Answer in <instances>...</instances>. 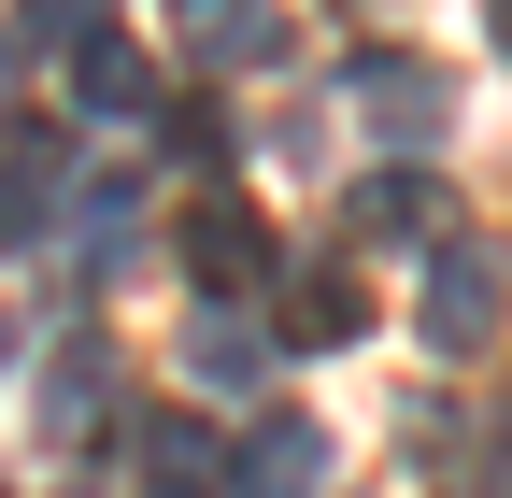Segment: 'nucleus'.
Instances as JSON below:
<instances>
[{
    "mask_svg": "<svg viewBox=\"0 0 512 498\" xmlns=\"http://www.w3.org/2000/svg\"><path fill=\"white\" fill-rule=\"evenodd\" d=\"M413 328H427V356H484V342H498V257H484V242H427Z\"/></svg>",
    "mask_w": 512,
    "mask_h": 498,
    "instance_id": "f257e3e1",
    "label": "nucleus"
},
{
    "mask_svg": "<svg viewBox=\"0 0 512 498\" xmlns=\"http://www.w3.org/2000/svg\"><path fill=\"white\" fill-rule=\"evenodd\" d=\"M72 100H86V114H114V129H157V114H171V86H157V57L128 43L114 15H86V29H72Z\"/></svg>",
    "mask_w": 512,
    "mask_h": 498,
    "instance_id": "f03ea898",
    "label": "nucleus"
},
{
    "mask_svg": "<svg viewBox=\"0 0 512 498\" xmlns=\"http://www.w3.org/2000/svg\"><path fill=\"white\" fill-rule=\"evenodd\" d=\"M57 200H72V143L57 129H0V257L57 242Z\"/></svg>",
    "mask_w": 512,
    "mask_h": 498,
    "instance_id": "7ed1b4c3",
    "label": "nucleus"
},
{
    "mask_svg": "<svg viewBox=\"0 0 512 498\" xmlns=\"http://www.w3.org/2000/svg\"><path fill=\"white\" fill-rule=\"evenodd\" d=\"M342 100H356L399 157H427V143H441V72H427V57H384V43H370L356 72H342Z\"/></svg>",
    "mask_w": 512,
    "mask_h": 498,
    "instance_id": "20e7f679",
    "label": "nucleus"
},
{
    "mask_svg": "<svg viewBox=\"0 0 512 498\" xmlns=\"http://www.w3.org/2000/svg\"><path fill=\"white\" fill-rule=\"evenodd\" d=\"M242 498H328V427L313 413H256L242 427V456H228Z\"/></svg>",
    "mask_w": 512,
    "mask_h": 498,
    "instance_id": "39448f33",
    "label": "nucleus"
},
{
    "mask_svg": "<svg viewBox=\"0 0 512 498\" xmlns=\"http://www.w3.org/2000/svg\"><path fill=\"white\" fill-rule=\"evenodd\" d=\"M114 427V356L100 342H57V370H43V456H86Z\"/></svg>",
    "mask_w": 512,
    "mask_h": 498,
    "instance_id": "423d86ee",
    "label": "nucleus"
},
{
    "mask_svg": "<svg viewBox=\"0 0 512 498\" xmlns=\"http://www.w3.org/2000/svg\"><path fill=\"white\" fill-rule=\"evenodd\" d=\"M185 271H200V285L228 299V314H242V285L271 271V228H256L242 200H200V214H185Z\"/></svg>",
    "mask_w": 512,
    "mask_h": 498,
    "instance_id": "0eeeda50",
    "label": "nucleus"
},
{
    "mask_svg": "<svg viewBox=\"0 0 512 498\" xmlns=\"http://www.w3.org/2000/svg\"><path fill=\"white\" fill-rule=\"evenodd\" d=\"M185 43H200L214 72H271V57H285V15H271V0H200Z\"/></svg>",
    "mask_w": 512,
    "mask_h": 498,
    "instance_id": "6e6552de",
    "label": "nucleus"
},
{
    "mask_svg": "<svg viewBox=\"0 0 512 498\" xmlns=\"http://www.w3.org/2000/svg\"><path fill=\"white\" fill-rule=\"evenodd\" d=\"M399 228H413V242H456V214H441L427 171H370V185H356V242H399Z\"/></svg>",
    "mask_w": 512,
    "mask_h": 498,
    "instance_id": "1a4fd4ad",
    "label": "nucleus"
},
{
    "mask_svg": "<svg viewBox=\"0 0 512 498\" xmlns=\"http://www.w3.org/2000/svg\"><path fill=\"white\" fill-rule=\"evenodd\" d=\"M143 484H157V498H214V484H228V456H214L185 413H143Z\"/></svg>",
    "mask_w": 512,
    "mask_h": 498,
    "instance_id": "9d476101",
    "label": "nucleus"
},
{
    "mask_svg": "<svg viewBox=\"0 0 512 498\" xmlns=\"http://www.w3.org/2000/svg\"><path fill=\"white\" fill-rule=\"evenodd\" d=\"M185 370H200V385H256V370H271V342H256V314H228V299H214V314L185 328Z\"/></svg>",
    "mask_w": 512,
    "mask_h": 498,
    "instance_id": "9b49d317",
    "label": "nucleus"
},
{
    "mask_svg": "<svg viewBox=\"0 0 512 498\" xmlns=\"http://www.w3.org/2000/svg\"><path fill=\"white\" fill-rule=\"evenodd\" d=\"M441 498H512V399H484L470 413V442H456V484Z\"/></svg>",
    "mask_w": 512,
    "mask_h": 498,
    "instance_id": "f8f14e48",
    "label": "nucleus"
},
{
    "mask_svg": "<svg viewBox=\"0 0 512 498\" xmlns=\"http://www.w3.org/2000/svg\"><path fill=\"white\" fill-rule=\"evenodd\" d=\"M285 328H299V342H356V328H370V299H356V271H313V285L285 299Z\"/></svg>",
    "mask_w": 512,
    "mask_h": 498,
    "instance_id": "ddd939ff",
    "label": "nucleus"
},
{
    "mask_svg": "<svg viewBox=\"0 0 512 498\" xmlns=\"http://www.w3.org/2000/svg\"><path fill=\"white\" fill-rule=\"evenodd\" d=\"M157 129H171V157H200V171H228V114H214V100H171Z\"/></svg>",
    "mask_w": 512,
    "mask_h": 498,
    "instance_id": "4468645a",
    "label": "nucleus"
},
{
    "mask_svg": "<svg viewBox=\"0 0 512 498\" xmlns=\"http://www.w3.org/2000/svg\"><path fill=\"white\" fill-rule=\"evenodd\" d=\"M0 356H15V328H0Z\"/></svg>",
    "mask_w": 512,
    "mask_h": 498,
    "instance_id": "2eb2a0df",
    "label": "nucleus"
},
{
    "mask_svg": "<svg viewBox=\"0 0 512 498\" xmlns=\"http://www.w3.org/2000/svg\"><path fill=\"white\" fill-rule=\"evenodd\" d=\"M498 43H512V15H498Z\"/></svg>",
    "mask_w": 512,
    "mask_h": 498,
    "instance_id": "dca6fc26",
    "label": "nucleus"
}]
</instances>
